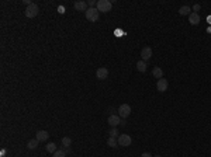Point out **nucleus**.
Listing matches in <instances>:
<instances>
[{"label":"nucleus","mask_w":211,"mask_h":157,"mask_svg":"<svg viewBox=\"0 0 211 157\" xmlns=\"http://www.w3.org/2000/svg\"><path fill=\"white\" fill-rule=\"evenodd\" d=\"M85 16L87 18L89 21H92V23H96L100 17V11L96 9V7H89L87 10L85 11Z\"/></svg>","instance_id":"f257e3e1"},{"label":"nucleus","mask_w":211,"mask_h":157,"mask_svg":"<svg viewBox=\"0 0 211 157\" xmlns=\"http://www.w3.org/2000/svg\"><path fill=\"white\" fill-rule=\"evenodd\" d=\"M96 9H97L100 13H108L113 9V3L110 0H99Z\"/></svg>","instance_id":"f03ea898"},{"label":"nucleus","mask_w":211,"mask_h":157,"mask_svg":"<svg viewBox=\"0 0 211 157\" xmlns=\"http://www.w3.org/2000/svg\"><path fill=\"white\" fill-rule=\"evenodd\" d=\"M38 11H40V9H38V6L35 4V3H31L30 6H27V9L24 10V14H25V17L28 18H34L37 17V14H38Z\"/></svg>","instance_id":"7ed1b4c3"},{"label":"nucleus","mask_w":211,"mask_h":157,"mask_svg":"<svg viewBox=\"0 0 211 157\" xmlns=\"http://www.w3.org/2000/svg\"><path fill=\"white\" fill-rule=\"evenodd\" d=\"M117 140H118V146H121V147H128V146L132 143L131 136H129V135H125V133L120 135L117 138Z\"/></svg>","instance_id":"20e7f679"},{"label":"nucleus","mask_w":211,"mask_h":157,"mask_svg":"<svg viewBox=\"0 0 211 157\" xmlns=\"http://www.w3.org/2000/svg\"><path fill=\"white\" fill-rule=\"evenodd\" d=\"M118 115H120V118H123V119L128 118V116L131 115V107H129L128 104L120 105V108H118Z\"/></svg>","instance_id":"39448f33"},{"label":"nucleus","mask_w":211,"mask_h":157,"mask_svg":"<svg viewBox=\"0 0 211 157\" xmlns=\"http://www.w3.org/2000/svg\"><path fill=\"white\" fill-rule=\"evenodd\" d=\"M107 122H108L110 126L117 128L118 125H121V118H120V115H110L108 116V119H107Z\"/></svg>","instance_id":"423d86ee"},{"label":"nucleus","mask_w":211,"mask_h":157,"mask_svg":"<svg viewBox=\"0 0 211 157\" xmlns=\"http://www.w3.org/2000/svg\"><path fill=\"white\" fill-rule=\"evenodd\" d=\"M141 56H142V60H144V62H148L149 59L152 58V48L145 47L142 51H141Z\"/></svg>","instance_id":"0eeeda50"},{"label":"nucleus","mask_w":211,"mask_h":157,"mask_svg":"<svg viewBox=\"0 0 211 157\" xmlns=\"http://www.w3.org/2000/svg\"><path fill=\"white\" fill-rule=\"evenodd\" d=\"M96 77L99 80H106L108 77V69L107 67H99V69L96 70Z\"/></svg>","instance_id":"6e6552de"},{"label":"nucleus","mask_w":211,"mask_h":157,"mask_svg":"<svg viewBox=\"0 0 211 157\" xmlns=\"http://www.w3.org/2000/svg\"><path fill=\"white\" fill-rule=\"evenodd\" d=\"M168 87H169V83H168V80H166V79H159L158 83H156V88H158V91L163 93V91H166V90H168Z\"/></svg>","instance_id":"1a4fd4ad"},{"label":"nucleus","mask_w":211,"mask_h":157,"mask_svg":"<svg viewBox=\"0 0 211 157\" xmlns=\"http://www.w3.org/2000/svg\"><path fill=\"white\" fill-rule=\"evenodd\" d=\"M48 138H49V133H48L47 130H38L35 133V139L38 140V142H45V140H48Z\"/></svg>","instance_id":"9d476101"},{"label":"nucleus","mask_w":211,"mask_h":157,"mask_svg":"<svg viewBox=\"0 0 211 157\" xmlns=\"http://www.w3.org/2000/svg\"><path fill=\"white\" fill-rule=\"evenodd\" d=\"M189 23L191 24V25H197L200 24V14L199 13H191L190 16H189Z\"/></svg>","instance_id":"9b49d317"},{"label":"nucleus","mask_w":211,"mask_h":157,"mask_svg":"<svg viewBox=\"0 0 211 157\" xmlns=\"http://www.w3.org/2000/svg\"><path fill=\"white\" fill-rule=\"evenodd\" d=\"M89 3H86V1H76L75 3V9L76 10H79V11H86L89 9Z\"/></svg>","instance_id":"f8f14e48"},{"label":"nucleus","mask_w":211,"mask_h":157,"mask_svg":"<svg viewBox=\"0 0 211 157\" xmlns=\"http://www.w3.org/2000/svg\"><path fill=\"white\" fill-rule=\"evenodd\" d=\"M137 69H138V72H141V73H145V72H147V62H144V60L141 59L139 62H137Z\"/></svg>","instance_id":"ddd939ff"},{"label":"nucleus","mask_w":211,"mask_h":157,"mask_svg":"<svg viewBox=\"0 0 211 157\" xmlns=\"http://www.w3.org/2000/svg\"><path fill=\"white\" fill-rule=\"evenodd\" d=\"M190 11H191L190 6H182L179 9V14H180V16H190V14H191Z\"/></svg>","instance_id":"4468645a"},{"label":"nucleus","mask_w":211,"mask_h":157,"mask_svg":"<svg viewBox=\"0 0 211 157\" xmlns=\"http://www.w3.org/2000/svg\"><path fill=\"white\" fill-rule=\"evenodd\" d=\"M152 75H153V77H156V79H162V77H163V70L156 66V67H153Z\"/></svg>","instance_id":"2eb2a0df"},{"label":"nucleus","mask_w":211,"mask_h":157,"mask_svg":"<svg viewBox=\"0 0 211 157\" xmlns=\"http://www.w3.org/2000/svg\"><path fill=\"white\" fill-rule=\"evenodd\" d=\"M38 140L37 139H31V140H28V143H27V147H28L30 150H34V149H37L38 147Z\"/></svg>","instance_id":"dca6fc26"},{"label":"nucleus","mask_w":211,"mask_h":157,"mask_svg":"<svg viewBox=\"0 0 211 157\" xmlns=\"http://www.w3.org/2000/svg\"><path fill=\"white\" fill-rule=\"evenodd\" d=\"M107 146H110V147H118L117 138H108V139H107Z\"/></svg>","instance_id":"f3484780"},{"label":"nucleus","mask_w":211,"mask_h":157,"mask_svg":"<svg viewBox=\"0 0 211 157\" xmlns=\"http://www.w3.org/2000/svg\"><path fill=\"white\" fill-rule=\"evenodd\" d=\"M45 149H47V151L48 153H55V151L58 150V149H56V145H55V143H48L47 146H45Z\"/></svg>","instance_id":"a211bd4d"},{"label":"nucleus","mask_w":211,"mask_h":157,"mask_svg":"<svg viewBox=\"0 0 211 157\" xmlns=\"http://www.w3.org/2000/svg\"><path fill=\"white\" fill-rule=\"evenodd\" d=\"M108 135H110V138H118V136H120V132H118L117 128H111L108 130Z\"/></svg>","instance_id":"6ab92c4d"},{"label":"nucleus","mask_w":211,"mask_h":157,"mask_svg":"<svg viewBox=\"0 0 211 157\" xmlns=\"http://www.w3.org/2000/svg\"><path fill=\"white\" fill-rule=\"evenodd\" d=\"M70 143H72V139H70V138H68V136H65L64 139H62V145H64L65 147H69Z\"/></svg>","instance_id":"aec40b11"},{"label":"nucleus","mask_w":211,"mask_h":157,"mask_svg":"<svg viewBox=\"0 0 211 157\" xmlns=\"http://www.w3.org/2000/svg\"><path fill=\"white\" fill-rule=\"evenodd\" d=\"M66 151L65 150H56L55 153H53V157H66Z\"/></svg>","instance_id":"412c9836"},{"label":"nucleus","mask_w":211,"mask_h":157,"mask_svg":"<svg viewBox=\"0 0 211 157\" xmlns=\"http://www.w3.org/2000/svg\"><path fill=\"white\" fill-rule=\"evenodd\" d=\"M97 6V1L96 0H89V7H94Z\"/></svg>","instance_id":"4be33fe9"},{"label":"nucleus","mask_w":211,"mask_h":157,"mask_svg":"<svg viewBox=\"0 0 211 157\" xmlns=\"http://www.w3.org/2000/svg\"><path fill=\"white\" fill-rule=\"evenodd\" d=\"M200 9H201V6H200V4H194L193 6V10H194V13H197L200 10Z\"/></svg>","instance_id":"5701e85b"},{"label":"nucleus","mask_w":211,"mask_h":157,"mask_svg":"<svg viewBox=\"0 0 211 157\" xmlns=\"http://www.w3.org/2000/svg\"><path fill=\"white\" fill-rule=\"evenodd\" d=\"M141 157H153V156L151 154V153H142V156Z\"/></svg>","instance_id":"b1692460"},{"label":"nucleus","mask_w":211,"mask_h":157,"mask_svg":"<svg viewBox=\"0 0 211 157\" xmlns=\"http://www.w3.org/2000/svg\"><path fill=\"white\" fill-rule=\"evenodd\" d=\"M58 10H59V13H65V9H64L62 6H59V7H58Z\"/></svg>","instance_id":"393cba45"},{"label":"nucleus","mask_w":211,"mask_h":157,"mask_svg":"<svg viewBox=\"0 0 211 157\" xmlns=\"http://www.w3.org/2000/svg\"><path fill=\"white\" fill-rule=\"evenodd\" d=\"M153 157H162V156H153Z\"/></svg>","instance_id":"a878e982"}]
</instances>
